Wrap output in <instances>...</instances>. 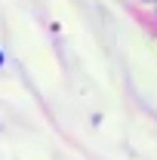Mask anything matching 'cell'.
I'll use <instances>...</instances> for the list:
<instances>
[{"mask_svg":"<svg viewBox=\"0 0 157 160\" xmlns=\"http://www.w3.org/2000/svg\"><path fill=\"white\" fill-rule=\"evenodd\" d=\"M0 65H3V52H0Z\"/></svg>","mask_w":157,"mask_h":160,"instance_id":"6da1fadb","label":"cell"}]
</instances>
